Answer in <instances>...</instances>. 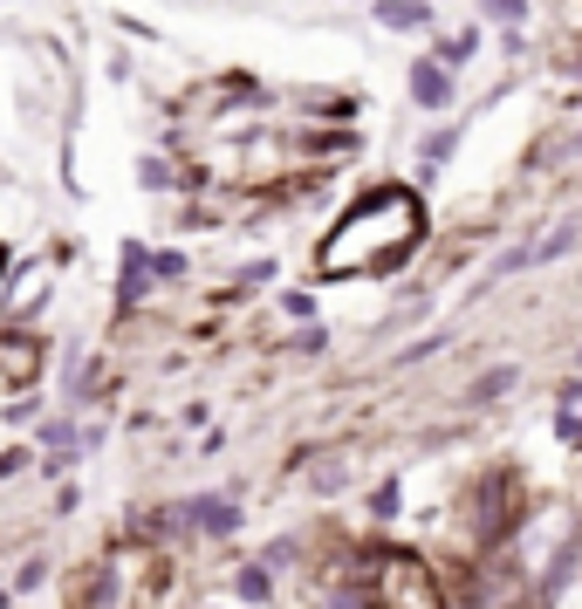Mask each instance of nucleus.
<instances>
[{
  "label": "nucleus",
  "instance_id": "nucleus-2",
  "mask_svg": "<svg viewBox=\"0 0 582 609\" xmlns=\"http://www.w3.org/2000/svg\"><path fill=\"white\" fill-rule=\"evenodd\" d=\"M377 21H384V28H432V8H425V0H384V8H377Z\"/></svg>",
  "mask_w": 582,
  "mask_h": 609
},
{
  "label": "nucleus",
  "instance_id": "nucleus-3",
  "mask_svg": "<svg viewBox=\"0 0 582 609\" xmlns=\"http://www.w3.org/2000/svg\"><path fill=\"white\" fill-rule=\"evenodd\" d=\"M508 384H514V370H494V377H479V384H473V397H500Z\"/></svg>",
  "mask_w": 582,
  "mask_h": 609
},
{
  "label": "nucleus",
  "instance_id": "nucleus-1",
  "mask_svg": "<svg viewBox=\"0 0 582 609\" xmlns=\"http://www.w3.org/2000/svg\"><path fill=\"white\" fill-rule=\"evenodd\" d=\"M412 96L425 110H446L452 104V75H446V62H418L412 69Z\"/></svg>",
  "mask_w": 582,
  "mask_h": 609
},
{
  "label": "nucleus",
  "instance_id": "nucleus-4",
  "mask_svg": "<svg viewBox=\"0 0 582 609\" xmlns=\"http://www.w3.org/2000/svg\"><path fill=\"white\" fill-rule=\"evenodd\" d=\"M487 8H494L500 21H521V14H527V0H487Z\"/></svg>",
  "mask_w": 582,
  "mask_h": 609
}]
</instances>
